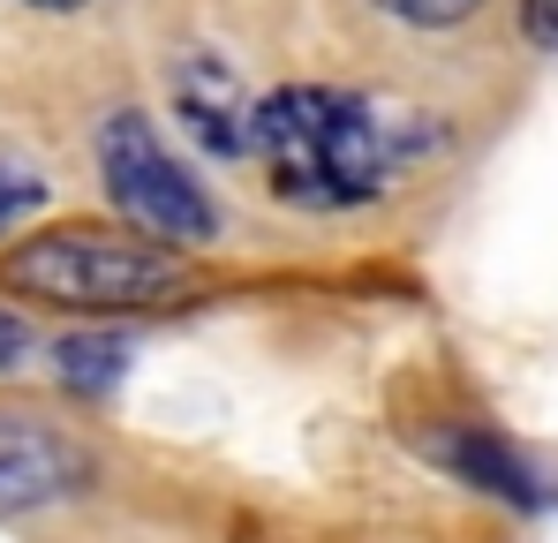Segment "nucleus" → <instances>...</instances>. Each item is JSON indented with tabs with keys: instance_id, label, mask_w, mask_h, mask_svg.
I'll list each match as a JSON object with an SVG mask.
<instances>
[{
	"instance_id": "9d476101",
	"label": "nucleus",
	"mask_w": 558,
	"mask_h": 543,
	"mask_svg": "<svg viewBox=\"0 0 558 543\" xmlns=\"http://www.w3.org/2000/svg\"><path fill=\"white\" fill-rule=\"evenodd\" d=\"M23 355H31V317L0 302V377H15V370H23Z\"/></svg>"
},
{
	"instance_id": "9b49d317",
	"label": "nucleus",
	"mask_w": 558,
	"mask_h": 543,
	"mask_svg": "<svg viewBox=\"0 0 558 543\" xmlns=\"http://www.w3.org/2000/svg\"><path fill=\"white\" fill-rule=\"evenodd\" d=\"M521 38L558 53V0H521Z\"/></svg>"
},
{
	"instance_id": "f257e3e1",
	"label": "nucleus",
	"mask_w": 558,
	"mask_h": 543,
	"mask_svg": "<svg viewBox=\"0 0 558 543\" xmlns=\"http://www.w3.org/2000/svg\"><path fill=\"white\" fill-rule=\"evenodd\" d=\"M423 129L400 121L392 106H377L363 90L340 84H279L250 106V152L257 174L287 212H355L385 196L408 174V159H423Z\"/></svg>"
},
{
	"instance_id": "f8f14e48",
	"label": "nucleus",
	"mask_w": 558,
	"mask_h": 543,
	"mask_svg": "<svg viewBox=\"0 0 558 543\" xmlns=\"http://www.w3.org/2000/svg\"><path fill=\"white\" fill-rule=\"evenodd\" d=\"M23 8H46V15H69V8H92V0H23Z\"/></svg>"
},
{
	"instance_id": "f03ea898",
	"label": "nucleus",
	"mask_w": 558,
	"mask_h": 543,
	"mask_svg": "<svg viewBox=\"0 0 558 543\" xmlns=\"http://www.w3.org/2000/svg\"><path fill=\"white\" fill-rule=\"evenodd\" d=\"M0 287L23 302H46V310H76V317H129V310L174 302L189 287V265L174 242H151L129 219L121 227L69 219V227L15 242L0 257Z\"/></svg>"
},
{
	"instance_id": "20e7f679",
	"label": "nucleus",
	"mask_w": 558,
	"mask_h": 543,
	"mask_svg": "<svg viewBox=\"0 0 558 543\" xmlns=\"http://www.w3.org/2000/svg\"><path fill=\"white\" fill-rule=\"evenodd\" d=\"M92 475H98V460H92V446H84L76 431L0 408V514L61 506V498H76Z\"/></svg>"
},
{
	"instance_id": "0eeeda50",
	"label": "nucleus",
	"mask_w": 558,
	"mask_h": 543,
	"mask_svg": "<svg viewBox=\"0 0 558 543\" xmlns=\"http://www.w3.org/2000/svg\"><path fill=\"white\" fill-rule=\"evenodd\" d=\"M53 377H61V393H76V400H106V393H121V377H129V340L121 333H69L61 348H53Z\"/></svg>"
},
{
	"instance_id": "7ed1b4c3",
	"label": "nucleus",
	"mask_w": 558,
	"mask_h": 543,
	"mask_svg": "<svg viewBox=\"0 0 558 543\" xmlns=\"http://www.w3.org/2000/svg\"><path fill=\"white\" fill-rule=\"evenodd\" d=\"M98 181H106L113 212H121L136 234H151V242L204 250V242L219 234L211 189L167 152V136H159L151 113H136V106L106 113V129H98Z\"/></svg>"
},
{
	"instance_id": "39448f33",
	"label": "nucleus",
	"mask_w": 558,
	"mask_h": 543,
	"mask_svg": "<svg viewBox=\"0 0 558 543\" xmlns=\"http://www.w3.org/2000/svg\"><path fill=\"white\" fill-rule=\"evenodd\" d=\"M423 460H438L446 475H461L468 491H490V498H506V506H521V514L551 506L544 475L521 460L513 438H498L490 423H438V431H423Z\"/></svg>"
},
{
	"instance_id": "1a4fd4ad",
	"label": "nucleus",
	"mask_w": 558,
	"mask_h": 543,
	"mask_svg": "<svg viewBox=\"0 0 558 543\" xmlns=\"http://www.w3.org/2000/svg\"><path fill=\"white\" fill-rule=\"evenodd\" d=\"M38 204H46V181L31 174V167H8V159H0V234H15Z\"/></svg>"
},
{
	"instance_id": "423d86ee",
	"label": "nucleus",
	"mask_w": 558,
	"mask_h": 543,
	"mask_svg": "<svg viewBox=\"0 0 558 543\" xmlns=\"http://www.w3.org/2000/svg\"><path fill=\"white\" fill-rule=\"evenodd\" d=\"M174 113H182V129L211 152V159H242L250 152V90L242 76L219 61V53H182L174 61Z\"/></svg>"
},
{
	"instance_id": "6e6552de",
	"label": "nucleus",
	"mask_w": 558,
	"mask_h": 543,
	"mask_svg": "<svg viewBox=\"0 0 558 543\" xmlns=\"http://www.w3.org/2000/svg\"><path fill=\"white\" fill-rule=\"evenodd\" d=\"M377 15H392V23H408V31H453L468 23L483 0H371Z\"/></svg>"
}]
</instances>
